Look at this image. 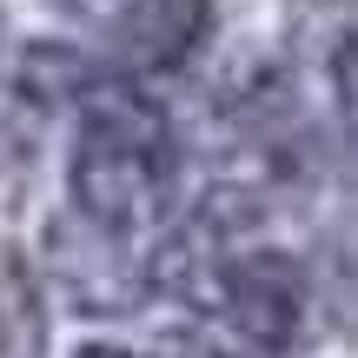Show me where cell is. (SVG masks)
Wrapping results in <instances>:
<instances>
[{
	"label": "cell",
	"instance_id": "1",
	"mask_svg": "<svg viewBox=\"0 0 358 358\" xmlns=\"http://www.w3.org/2000/svg\"><path fill=\"white\" fill-rule=\"evenodd\" d=\"M80 133L66 159V206L106 232H153L179 192V146L159 100H146L127 73H100L80 93Z\"/></svg>",
	"mask_w": 358,
	"mask_h": 358
},
{
	"label": "cell",
	"instance_id": "2",
	"mask_svg": "<svg viewBox=\"0 0 358 358\" xmlns=\"http://www.w3.org/2000/svg\"><path fill=\"white\" fill-rule=\"evenodd\" d=\"M47 252H53V285H60V299L80 319H127L153 292V266L133 259L127 232L93 226L73 206L47 226Z\"/></svg>",
	"mask_w": 358,
	"mask_h": 358
},
{
	"label": "cell",
	"instance_id": "3",
	"mask_svg": "<svg viewBox=\"0 0 358 358\" xmlns=\"http://www.w3.org/2000/svg\"><path fill=\"white\" fill-rule=\"evenodd\" d=\"M213 34V0H120L100 20L106 73H173L192 60V47Z\"/></svg>",
	"mask_w": 358,
	"mask_h": 358
},
{
	"label": "cell",
	"instance_id": "4",
	"mask_svg": "<svg viewBox=\"0 0 358 358\" xmlns=\"http://www.w3.org/2000/svg\"><path fill=\"white\" fill-rule=\"evenodd\" d=\"M0 358H47V299L13 239H0Z\"/></svg>",
	"mask_w": 358,
	"mask_h": 358
},
{
	"label": "cell",
	"instance_id": "5",
	"mask_svg": "<svg viewBox=\"0 0 358 358\" xmlns=\"http://www.w3.org/2000/svg\"><path fill=\"white\" fill-rule=\"evenodd\" d=\"M47 7H60V13H66V20H93V27H100V20H106V13H113V7H120V0H47Z\"/></svg>",
	"mask_w": 358,
	"mask_h": 358
},
{
	"label": "cell",
	"instance_id": "6",
	"mask_svg": "<svg viewBox=\"0 0 358 358\" xmlns=\"http://www.w3.org/2000/svg\"><path fill=\"white\" fill-rule=\"evenodd\" d=\"M73 358H140V352H127V345H106V338H93V345H80Z\"/></svg>",
	"mask_w": 358,
	"mask_h": 358
},
{
	"label": "cell",
	"instance_id": "7",
	"mask_svg": "<svg viewBox=\"0 0 358 358\" xmlns=\"http://www.w3.org/2000/svg\"><path fill=\"white\" fill-rule=\"evenodd\" d=\"M0 47H7V13H0Z\"/></svg>",
	"mask_w": 358,
	"mask_h": 358
}]
</instances>
